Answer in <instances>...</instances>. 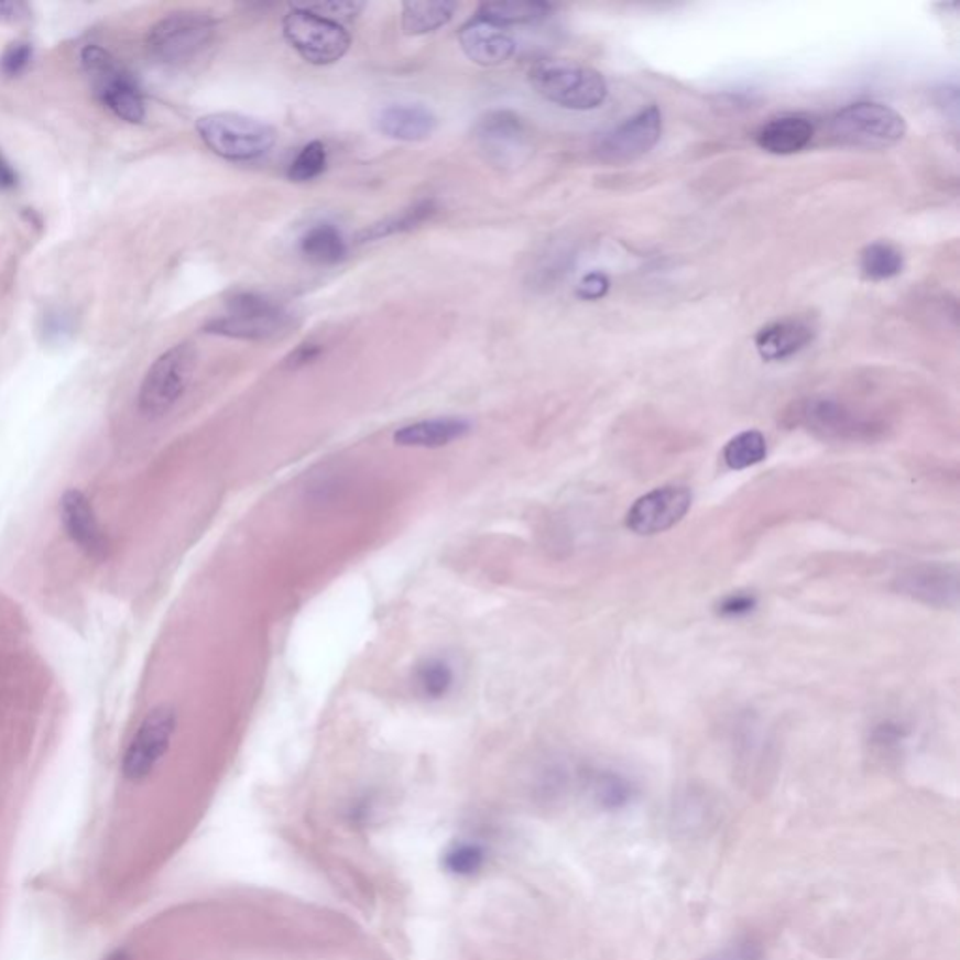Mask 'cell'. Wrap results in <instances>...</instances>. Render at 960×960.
I'll return each instance as SVG.
<instances>
[{
    "label": "cell",
    "mask_w": 960,
    "mask_h": 960,
    "mask_svg": "<svg viewBox=\"0 0 960 960\" xmlns=\"http://www.w3.org/2000/svg\"><path fill=\"white\" fill-rule=\"evenodd\" d=\"M218 23L207 12L184 10L170 13L152 26L146 36V50L156 63L170 68H183L201 58L215 44Z\"/></svg>",
    "instance_id": "obj_1"
},
{
    "label": "cell",
    "mask_w": 960,
    "mask_h": 960,
    "mask_svg": "<svg viewBox=\"0 0 960 960\" xmlns=\"http://www.w3.org/2000/svg\"><path fill=\"white\" fill-rule=\"evenodd\" d=\"M530 83L544 100L572 111H591L607 101V79L600 72L570 63L543 61L530 70Z\"/></svg>",
    "instance_id": "obj_2"
},
{
    "label": "cell",
    "mask_w": 960,
    "mask_h": 960,
    "mask_svg": "<svg viewBox=\"0 0 960 960\" xmlns=\"http://www.w3.org/2000/svg\"><path fill=\"white\" fill-rule=\"evenodd\" d=\"M203 143L229 162H252L271 151L279 133L263 120L240 113L205 114L196 122Z\"/></svg>",
    "instance_id": "obj_3"
},
{
    "label": "cell",
    "mask_w": 960,
    "mask_h": 960,
    "mask_svg": "<svg viewBox=\"0 0 960 960\" xmlns=\"http://www.w3.org/2000/svg\"><path fill=\"white\" fill-rule=\"evenodd\" d=\"M786 423L828 441H874L885 428L876 418L866 417L839 400L820 396L792 405Z\"/></svg>",
    "instance_id": "obj_4"
},
{
    "label": "cell",
    "mask_w": 960,
    "mask_h": 960,
    "mask_svg": "<svg viewBox=\"0 0 960 960\" xmlns=\"http://www.w3.org/2000/svg\"><path fill=\"white\" fill-rule=\"evenodd\" d=\"M829 135L842 146L887 149L906 135V120L885 103L858 101L831 117Z\"/></svg>",
    "instance_id": "obj_5"
},
{
    "label": "cell",
    "mask_w": 960,
    "mask_h": 960,
    "mask_svg": "<svg viewBox=\"0 0 960 960\" xmlns=\"http://www.w3.org/2000/svg\"><path fill=\"white\" fill-rule=\"evenodd\" d=\"M197 351L192 343L184 341L167 349L152 362L141 383L138 407L146 418L167 415L190 385L196 372Z\"/></svg>",
    "instance_id": "obj_6"
},
{
    "label": "cell",
    "mask_w": 960,
    "mask_h": 960,
    "mask_svg": "<svg viewBox=\"0 0 960 960\" xmlns=\"http://www.w3.org/2000/svg\"><path fill=\"white\" fill-rule=\"evenodd\" d=\"M81 64L95 87V95L106 108L132 124L145 119V100L140 85L109 51L100 45H87L81 51Z\"/></svg>",
    "instance_id": "obj_7"
},
{
    "label": "cell",
    "mask_w": 960,
    "mask_h": 960,
    "mask_svg": "<svg viewBox=\"0 0 960 960\" xmlns=\"http://www.w3.org/2000/svg\"><path fill=\"white\" fill-rule=\"evenodd\" d=\"M282 29L285 42L314 66L338 63L351 47V36L343 25L308 12L301 4L291 8Z\"/></svg>",
    "instance_id": "obj_8"
},
{
    "label": "cell",
    "mask_w": 960,
    "mask_h": 960,
    "mask_svg": "<svg viewBox=\"0 0 960 960\" xmlns=\"http://www.w3.org/2000/svg\"><path fill=\"white\" fill-rule=\"evenodd\" d=\"M290 323V314L280 304L247 291L229 298L226 316L212 319L205 330L239 340H266L284 332Z\"/></svg>",
    "instance_id": "obj_9"
},
{
    "label": "cell",
    "mask_w": 960,
    "mask_h": 960,
    "mask_svg": "<svg viewBox=\"0 0 960 960\" xmlns=\"http://www.w3.org/2000/svg\"><path fill=\"white\" fill-rule=\"evenodd\" d=\"M177 730V711L170 703H160L141 720L122 756V777L128 783L140 784L151 777L160 762L170 751Z\"/></svg>",
    "instance_id": "obj_10"
},
{
    "label": "cell",
    "mask_w": 960,
    "mask_h": 960,
    "mask_svg": "<svg viewBox=\"0 0 960 960\" xmlns=\"http://www.w3.org/2000/svg\"><path fill=\"white\" fill-rule=\"evenodd\" d=\"M663 135V113L657 106L644 108L604 133L597 145V156L607 164H626L639 160L657 145Z\"/></svg>",
    "instance_id": "obj_11"
},
{
    "label": "cell",
    "mask_w": 960,
    "mask_h": 960,
    "mask_svg": "<svg viewBox=\"0 0 960 960\" xmlns=\"http://www.w3.org/2000/svg\"><path fill=\"white\" fill-rule=\"evenodd\" d=\"M473 138L492 164L516 165L531 149L530 132L519 114L498 109L480 117Z\"/></svg>",
    "instance_id": "obj_12"
},
{
    "label": "cell",
    "mask_w": 960,
    "mask_h": 960,
    "mask_svg": "<svg viewBox=\"0 0 960 960\" xmlns=\"http://www.w3.org/2000/svg\"><path fill=\"white\" fill-rule=\"evenodd\" d=\"M692 493L685 487H664L640 498L626 512V527L639 535L670 530L689 512Z\"/></svg>",
    "instance_id": "obj_13"
},
{
    "label": "cell",
    "mask_w": 960,
    "mask_h": 960,
    "mask_svg": "<svg viewBox=\"0 0 960 960\" xmlns=\"http://www.w3.org/2000/svg\"><path fill=\"white\" fill-rule=\"evenodd\" d=\"M58 512H61V524L66 535L72 538V543L77 544L87 556L95 559H103L108 556V538L96 519L95 506L81 490L77 488L66 490L63 498L58 500Z\"/></svg>",
    "instance_id": "obj_14"
},
{
    "label": "cell",
    "mask_w": 960,
    "mask_h": 960,
    "mask_svg": "<svg viewBox=\"0 0 960 960\" xmlns=\"http://www.w3.org/2000/svg\"><path fill=\"white\" fill-rule=\"evenodd\" d=\"M897 583L898 591L932 607H957L959 600V570L949 565H916L903 570Z\"/></svg>",
    "instance_id": "obj_15"
},
{
    "label": "cell",
    "mask_w": 960,
    "mask_h": 960,
    "mask_svg": "<svg viewBox=\"0 0 960 960\" xmlns=\"http://www.w3.org/2000/svg\"><path fill=\"white\" fill-rule=\"evenodd\" d=\"M458 40L466 57L484 68L505 64L516 51V42L512 39L511 32L482 20L479 15L461 26Z\"/></svg>",
    "instance_id": "obj_16"
},
{
    "label": "cell",
    "mask_w": 960,
    "mask_h": 960,
    "mask_svg": "<svg viewBox=\"0 0 960 960\" xmlns=\"http://www.w3.org/2000/svg\"><path fill=\"white\" fill-rule=\"evenodd\" d=\"M373 124L385 138L405 141V143H418L428 140L432 133L436 132L437 117L424 103L400 101L381 108L373 119Z\"/></svg>",
    "instance_id": "obj_17"
},
{
    "label": "cell",
    "mask_w": 960,
    "mask_h": 960,
    "mask_svg": "<svg viewBox=\"0 0 960 960\" xmlns=\"http://www.w3.org/2000/svg\"><path fill=\"white\" fill-rule=\"evenodd\" d=\"M815 336V323L807 317H784L762 327L754 336V346L762 359L775 362L799 353L812 343Z\"/></svg>",
    "instance_id": "obj_18"
},
{
    "label": "cell",
    "mask_w": 960,
    "mask_h": 960,
    "mask_svg": "<svg viewBox=\"0 0 960 960\" xmlns=\"http://www.w3.org/2000/svg\"><path fill=\"white\" fill-rule=\"evenodd\" d=\"M471 424L466 418L441 417L418 421V423L402 426L394 434V443L400 447H415V449H439L450 443L460 441L461 437L468 436Z\"/></svg>",
    "instance_id": "obj_19"
},
{
    "label": "cell",
    "mask_w": 960,
    "mask_h": 960,
    "mask_svg": "<svg viewBox=\"0 0 960 960\" xmlns=\"http://www.w3.org/2000/svg\"><path fill=\"white\" fill-rule=\"evenodd\" d=\"M815 138V124L805 117L786 114L765 122L756 133L760 149L777 156L796 154L810 145Z\"/></svg>",
    "instance_id": "obj_20"
},
{
    "label": "cell",
    "mask_w": 960,
    "mask_h": 960,
    "mask_svg": "<svg viewBox=\"0 0 960 960\" xmlns=\"http://www.w3.org/2000/svg\"><path fill=\"white\" fill-rule=\"evenodd\" d=\"M456 12L449 0H413L402 7V29L407 36H423L447 25Z\"/></svg>",
    "instance_id": "obj_21"
},
{
    "label": "cell",
    "mask_w": 960,
    "mask_h": 960,
    "mask_svg": "<svg viewBox=\"0 0 960 960\" xmlns=\"http://www.w3.org/2000/svg\"><path fill=\"white\" fill-rule=\"evenodd\" d=\"M301 252L306 260L316 265H336L346 258L348 247L335 226L317 223L301 239Z\"/></svg>",
    "instance_id": "obj_22"
},
{
    "label": "cell",
    "mask_w": 960,
    "mask_h": 960,
    "mask_svg": "<svg viewBox=\"0 0 960 960\" xmlns=\"http://www.w3.org/2000/svg\"><path fill=\"white\" fill-rule=\"evenodd\" d=\"M552 10L554 8L550 4H546V2H537V0L519 2V0H514V2H488V4H482L477 15L482 18V20L490 21L493 25L506 29V26L512 25L538 23V21L546 20L550 15Z\"/></svg>",
    "instance_id": "obj_23"
},
{
    "label": "cell",
    "mask_w": 960,
    "mask_h": 960,
    "mask_svg": "<svg viewBox=\"0 0 960 960\" xmlns=\"http://www.w3.org/2000/svg\"><path fill=\"white\" fill-rule=\"evenodd\" d=\"M903 269V252L890 242H872L861 252L860 271L871 282L895 279Z\"/></svg>",
    "instance_id": "obj_24"
},
{
    "label": "cell",
    "mask_w": 960,
    "mask_h": 960,
    "mask_svg": "<svg viewBox=\"0 0 960 960\" xmlns=\"http://www.w3.org/2000/svg\"><path fill=\"white\" fill-rule=\"evenodd\" d=\"M591 794L602 809L618 810L626 807L634 797V786L620 773L597 771L591 777Z\"/></svg>",
    "instance_id": "obj_25"
},
{
    "label": "cell",
    "mask_w": 960,
    "mask_h": 960,
    "mask_svg": "<svg viewBox=\"0 0 960 960\" xmlns=\"http://www.w3.org/2000/svg\"><path fill=\"white\" fill-rule=\"evenodd\" d=\"M415 683L424 698L441 700L455 685V670L443 658H426L415 670Z\"/></svg>",
    "instance_id": "obj_26"
},
{
    "label": "cell",
    "mask_w": 960,
    "mask_h": 960,
    "mask_svg": "<svg viewBox=\"0 0 960 960\" xmlns=\"http://www.w3.org/2000/svg\"><path fill=\"white\" fill-rule=\"evenodd\" d=\"M436 203L432 201V199L417 203L411 209L400 212L399 216H392L389 220L381 221L378 226L367 229L364 233H360L359 239L368 242V240L381 239V237H389V234L410 231V229L417 228L424 221L430 220L432 216L436 215Z\"/></svg>",
    "instance_id": "obj_27"
},
{
    "label": "cell",
    "mask_w": 960,
    "mask_h": 960,
    "mask_svg": "<svg viewBox=\"0 0 960 960\" xmlns=\"http://www.w3.org/2000/svg\"><path fill=\"white\" fill-rule=\"evenodd\" d=\"M767 456V443L765 437L756 430L741 432L740 436L733 437L724 447V461L728 468L746 469L765 460Z\"/></svg>",
    "instance_id": "obj_28"
},
{
    "label": "cell",
    "mask_w": 960,
    "mask_h": 960,
    "mask_svg": "<svg viewBox=\"0 0 960 960\" xmlns=\"http://www.w3.org/2000/svg\"><path fill=\"white\" fill-rule=\"evenodd\" d=\"M325 170H327V149L321 141H312L303 146L297 159L291 162L287 175L293 183H310L323 175Z\"/></svg>",
    "instance_id": "obj_29"
},
{
    "label": "cell",
    "mask_w": 960,
    "mask_h": 960,
    "mask_svg": "<svg viewBox=\"0 0 960 960\" xmlns=\"http://www.w3.org/2000/svg\"><path fill=\"white\" fill-rule=\"evenodd\" d=\"M484 850L474 842H456L445 852L443 865L456 876H471L484 865Z\"/></svg>",
    "instance_id": "obj_30"
},
{
    "label": "cell",
    "mask_w": 960,
    "mask_h": 960,
    "mask_svg": "<svg viewBox=\"0 0 960 960\" xmlns=\"http://www.w3.org/2000/svg\"><path fill=\"white\" fill-rule=\"evenodd\" d=\"M308 12L321 15L325 20L335 21V23H343L351 21L362 12L364 2H351V0H332V2H319V4H301Z\"/></svg>",
    "instance_id": "obj_31"
},
{
    "label": "cell",
    "mask_w": 960,
    "mask_h": 960,
    "mask_svg": "<svg viewBox=\"0 0 960 960\" xmlns=\"http://www.w3.org/2000/svg\"><path fill=\"white\" fill-rule=\"evenodd\" d=\"M32 61V45L26 42H15L7 47L0 57V72L7 77H18L29 68Z\"/></svg>",
    "instance_id": "obj_32"
},
{
    "label": "cell",
    "mask_w": 960,
    "mask_h": 960,
    "mask_svg": "<svg viewBox=\"0 0 960 960\" xmlns=\"http://www.w3.org/2000/svg\"><path fill=\"white\" fill-rule=\"evenodd\" d=\"M45 338L51 341H63L72 335V317L63 310L47 312L42 325Z\"/></svg>",
    "instance_id": "obj_33"
},
{
    "label": "cell",
    "mask_w": 960,
    "mask_h": 960,
    "mask_svg": "<svg viewBox=\"0 0 960 960\" xmlns=\"http://www.w3.org/2000/svg\"><path fill=\"white\" fill-rule=\"evenodd\" d=\"M608 290H610V280H608L607 274L604 272H591L586 279L581 280L578 290H576V295L581 301H599V298L607 295Z\"/></svg>",
    "instance_id": "obj_34"
},
{
    "label": "cell",
    "mask_w": 960,
    "mask_h": 960,
    "mask_svg": "<svg viewBox=\"0 0 960 960\" xmlns=\"http://www.w3.org/2000/svg\"><path fill=\"white\" fill-rule=\"evenodd\" d=\"M756 607V599L752 594L733 593L728 594L727 599L719 604V613L727 618H740L745 613L752 612Z\"/></svg>",
    "instance_id": "obj_35"
},
{
    "label": "cell",
    "mask_w": 960,
    "mask_h": 960,
    "mask_svg": "<svg viewBox=\"0 0 960 960\" xmlns=\"http://www.w3.org/2000/svg\"><path fill=\"white\" fill-rule=\"evenodd\" d=\"M901 741H903V730H898V727L891 724V722H885V724L876 728L874 733H872V743L882 746V749L895 746Z\"/></svg>",
    "instance_id": "obj_36"
},
{
    "label": "cell",
    "mask_w": 960,
    "mask_h": 960,
    "mask_svg": "<svg viewBox=\"0 0 960 960\" xmlns=\"http://www.w3.org/2000/svg\"><path fill=\"white\" fill-rule=\"evenodd\" d=\"M319 346L317 343H312V341H304L301 343L293 353L290 354V359H287V364L293 368L304 367V364H308L312 360L317 359V354H319Z\"/></svg>",
    "instance_id": "obj_37"
},
{
    "label": "cell",
    "mask_w": 960,
    "mask_h": 960,
    "mask_svg": "<svg viewBox=\"0 0 960 960\" xmlns=\"http://www.w3.org/2000/svg\"><path fill=\"white\" fill-rule=\"evenodd\" d=\"M26 7L23 2H0V21L18 23L26 18Z\"/></svg>",
    "instance_id": "obj_38"
},
{
    "label": "cell",
    "mask_w": 960,
    "mask_h": 960,
    "mask_svg": "<svg viewBox=\"0 0 960 960\" xmlns=\"http://www.w3.org/2000/svg\"><path fill=\"white\" fill-rule=\"evenodd\" d=\"M18 186V173L13 171L8 160L0 154V190H12Z\"/></svg>",
    "instance_id": "obj_39"
},
{
    "label": "cell",
    "mask_w": 960,
    "mask_h": 960,
    "mask_svg": "<svg viewBox=\"0 0 960 960\" xmlns=\"http://www.w3.org/2000/svg\"><path fill=\"white\" fill-rule=\"evenodd\" d=\"M108 960H128L127 951H114L113 954H109Z\"/></svg>",
    "instance_id": "obj_40"
}]
</instances>
